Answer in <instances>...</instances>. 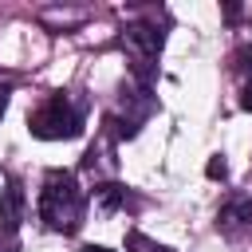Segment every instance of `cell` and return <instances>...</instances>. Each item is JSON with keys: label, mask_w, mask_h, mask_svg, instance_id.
<instances>
[{"label": "cell", "mask_w": 252, "mask_h": 252, "mask_svg": "<svg viewBox=\"0 0 252 252\" xmlns=\"http://www.w3.org/2000/svg\"><path fill=\"white\" fill-rule=\"evenodd\" d=\"M39 217H43V224L55 228V232H75V228L83 224V189H79L75 173L51 169V173L43 177Z\"/></svg>", "instance_id": "cell-1"}, {"label": "cell", "mask_w": 252, "mask_h": 252, "mask_svg": "<svg viewBox=\"0 0 252 252\" xmlns=\"http://www.w3.org/2000/svg\"><path fill=\"white\" fill-rule=\"evenodd\" d=\"M28 126H32V134L43 138V142L79 138V134H83V110H79L67 94H51V98H43V102L28 114Z\"/></svg>", "instance_id": "cell-2"}, {"label": "cell", "mask_w": 252, "mask_h": 252, "mask_svg": "<svg viewBox=\"0 0 252 252\" xmlns=\"http://www.w3.org/2000/svg\"><path fill=\"white\" fill-rule=\"evenodd\" d=\"M122 43L134 51L138 71H146V63H150V59H158V51H161L165 32H161L158 24H130V28H126V35H122Z\"/></svg>", "instance_id": "cell-3"}, {"label": "cell", "mask_w": 252, "mask_h": 252, "mask_svg": "<svg viewBox=\"0 0 252 252\" xmlns=\"http://www.w3.org/2000/svg\"><path fill=\"white\" fill-rule=\"evenodd\" d=\"M224 232H236V228H252V201H244V197H236V201H228L224 209H220V220H217Z\"/></svg>", "instance_id": "cell-4"}, {"label": "cell", "mask_w": 252, "mask_h": 252, "mask_svg": "<svg viewBox=\"0 0 252 252\" xmlns=\"http://www.w3.org/2000/svg\"><path fill=\"white\" fill-rule=\"evenodd\" d=\"M20 205H24V193L16 185L4 189V201H0V220H4V232H16L20 224Z\"/></svg>", "instance_id": "cell-5"}, {"label": "cell", "mask_w": 252, "mask_h": 252, "mask_svg": "<svg viewBox=\"0 0 252 252\" xmlns=\"http://www.w3.org/2000/svg\"><path fill=\"white\" fill-rule=\"evenodd\" d=\"M130 244H134V248H142V252H173V248H165V244H150V240H146V236H138V232L130 236Z\"/></svg>", "instance_id": "cell-6"}, {"label": "cell", "mask_w": 252, "mask_h": 252, "mask_svg": "<svg viewBox=\"0 0 252 252\" xmlns=\"http://www.w3.org/2000/svg\"><path fill=\"white\" fill-rule=\"evenodd\" d=\"M209 177H224V161H220V158L209 161Z\"/></svg>", "instance_id": "cell-7"}, {"label": "cell", "mask_w": 252, "mask_h": 252, "mask_svg": "<svg viewBox=\"0 0 252 252\" xmlns=\"http://www.w3.org/2000/svg\"><path fill=\"white\" fill-rule=\"evenodd\" d=\"M240 106H244V110H252V83L244 87V94H240Z\"/></svg>", "instance_id": "cell-8"}, {"label": "cell", "mask_w": 252, "mask_h": 252, "mask_svg": "<svg viewBox=\"0 0 252 252\" xmlns=\"http://www.w3.org/2000/svg\"><path fill=\"white\" fill-rule=\"evenodd\" d=\"M79 252H110V248H102V244H87V248H79Z\"/></svg>", "instance_id": "cell-9"}, {"label": "cell", "mask_w": 252, "mask_h": 252, "mask_svg": "<svg viewBox=\"0 0 252 252\" xmlns=\"http://www.w3.org/2000/svg\"><path fill=\"white\" fill-rule=\"evenodd\" d=\"M4 106H8V87H0V114H4Z\"/></svg>", "instance_id": "cell-10"}]
</instances>
